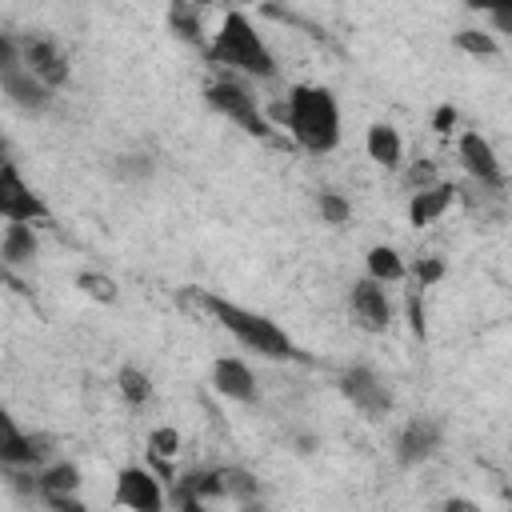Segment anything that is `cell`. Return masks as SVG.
<instances>
[{"mask_svg": "<svg viewBox=\"0 0 512 512\" xmlns=\"http://www.w3.org/2000/svg\"><path fill=\"white\" fill-rule=\"evenodd\" d=\"M316 212H320L324 224H348L352 204H348L340 192H320V196H316Z\"/></svg>", "mask_w": 512, "mask_h": 512, "instance_id": "cell-25", "label": "cell"}, {"mask_svg": "<svg viewBox=\"0 0 512 512\" xmlns=\"http://www.w3.org/2000/svg\"><path fill=\"white\" fill-rule=\"evenodd\" d=\"M80 468L72 460H52L48 468L36 472V496H76L80 492Z\"/></svg>", "mask_w": 512, "mask_h": 512, "instance_id": "cell-17", "label": "cell"}, {"mask_svg": "<svg viewBox=\"0 0 512 512\" xmlns=\"http://www.w3.org/2000/svg\"><path fill=\"white\" fill-rule=\"evenodd\" d=\"M40 252V240L32 232V224H4V240H0V260L4 272H16L24 264H32Z\"/></svg>", "mask_w": 512, "mask_h": 512, "instance_id": "cell-15", "label": "cell"}, {"mask_svg": "<svg viewBox=\"0 0 512 512\" xmlns=\"http://www.w3.org/2000/svg\"><path fill=\"white\" fill-rule=\"evenodd\" d=\"M116 388H120V396H124L132 408H140V404L152 400V380H148V372L136 368V364H124V368L116 372Z\"/></svg>", "mask_w": 512, "mask_h": 512, "instance_id": "cell-22", "label": "cell"}, {"mask_svg": "<svg viewBox=\"0 0 512 512\" xmlns=\"http://www.w3.org/2000/svg\"><path fill=\"white\" fill-rule=\"evenodd\" d=\"M484 20L492 24V32L512 36V4H492V8H484Z\"/></svg>", "mask_w": 512, "mask_h": 512, "instance_id": "cell-27", "label": "cell"}, {"mask_svg": "<svg viewBox=\"0 0 512 512\" xmlns=\"http://www.w3.org/2000/svg\"><path fill=\"white\" fill-rule=\"evenodd\" d=\"M176 512H208V504H204V500H180Z\"/></svg>", "mask_w": 512, "mask_h": 512, "instance_id": "cell-34", "label": "cell"}, {"mask_svg": "<svg viewBox=\"0 0 512 512\" xmlns=\"http://www.w3.org/2000/svg\"><path fill=\"white\" fill-rule=\"evenodd\" d=\"M440 444H444V428H440V420H432V416H416V420H408V424L400 428V436H396V464H404V468H420V464H428V460L440 452Z\"/></svg>", "mask_w": 512, "mask_h": 512, "instance_id": "cell-11", "label": "cell"}, {"mask_svg": "<svg viewBox=\"0 0 512 512\" xmlns=\"http://www.w3.org/2000/svg\"><path fill=\"white\" fill-rule=\"evenodd\" d=\"M452 44H456L464 56H476V60H492V56H500L496 36L484 32V28H460V32L452 36Z\"/></svg>", "mask_w": 512, "mask_h": 512, "instance_id": "cell-23", "label": "cell"}, {"mask_svg": "<svg viewBox=\"0 0 512 512\" xmlns=\"http://www.w3.org/2000/svg\"><path fill=\"white\" fill-rule=\"evenodd\" d=\"M284 128L304 152H312V156L332 152L340 144V104H336V96L320 84H292L288 100H284Z\"/></svg>", "mask_w": 512, "mask_h": 512, "instance_id": "cell-3", "label": "cell"}, {"mask_svg": "<svg viewBox=\"0 0 512 512\" xmlns=\"http://www.w3.org/2000/svg\"><path fill=\"white\" fill-rule=\"evenodd\" d=\"M456 156H460L464 172H468L476 184H484V188H504V168H500V160H496V148H492L480 132H460Z\"/></svg>", "mask_w": 512, "mask_h": 512, "instance_id": "cell-12", "label": "cell"}, {"mask_svg": "<svg viewBox=\"0 0 512 512\" xmlns=\"http://www.w3.org/2000/svg\"><path fill=\"white\" fill-rule=\"evenodd\" d=\"M348 316H352V324L360 332H372V336L388 332L392 328V300H388L384 284L372 280V276L352 280V288H348Z\"/></svg>", "mask_w": 512, "mask_h": 512, "instance_id": "cell-7", "label": "cell"}, {"mask_svg": "<svg viewBox=\"0 0 512 512\" xmlns=\"http://www.w3.org/2000/svg\"><path fill=\"white\" fill-rule=\"evenodd\" d=\"M364 264H368V276L380 280V284H396V280L408 276V264L400 260V252L392 244H372L368 256H364Z\"/></svg>", "mask_w": 512, "mask_h": 512, "instance_id": "cell-20", "label": "cell"}, {"mask_svg": "<svg viewBox=\"0 0 512 512\" xmlns=\"http://www.w3.org/2000/svg\"><path fill=\"white\" fill-rule=\"evenodd\" d=\"M364 148H368V156H372L380 168H388V172H396V168L404 164V140H400V132H396L392 124H372L368 136H364Z\"/></svg>", "mask_w": 512, "mask_h": 512, "instance_id": "cell-16", "label": "cell"}, {"mask_svg": "<svg viewBox=\"0 0 512 512\" xmlns=\"http://www.w3.org/2000/svg\"><path fill=\"white\" fill-rule=\"evenodd\" d=\"M0 464L4 468H48L52 460V436H40V432H20L12 416H0Z\"/></svg>", "mask_w": 512, "mask_h": 512, "instance_id": "cell-8", "label": "cell"}, {"mask_svg": "<svg viewBox=\"0 0 512 512\" xmlns=\"http://www.w3.org/2000/svg\"><path fill=\"white\" fill-rule=\"evenodd\" d=\"M448 204H452V188H448V184H428V188H420V192L412 196L408 220H412L416 228H424V224H432Z\"/></svg>", "mask_w": 512, "mask_h": 512, "instance_id": "cell-18", "label": "cell"}, {"mask_svg": "<svg viewBox=\"0 0 512 512\" xmlns=\"http://www.w3.org/2000/svg\"><path fill=\"white\" fill-rule=\"evenodd\" d=\"M0 216L8 224H36V220H48V204L32 192V184L20 176L16 160H4L0 164Z\"/></svg>", "mask_w": 512, "mask_h": 512, "instance_id": "cell-6", "label": "cell"}, {"mask_svg": "<svg viewBox=\"0 0 512 512\" xmlns=\"http://www.w3.org/2000/svg\"><path fill=\"white\" fill-rule=\"evenodd\" d=\"M436 512H484V508H480L476 500H468V496H448Z\"/></svg>", "mask_w": 512, "mask_h": 512, "instance_id": "cell-33", "label": "cell"}, {"mask_svg": "<svg viewBox=\"0 0 512 512\" xmlns=\"http://www.w3.org/2000/svg\"><path fill=\"white\" fill-rule=\"evenodd\" d=\"M432 128H436V132H452V128H456V108H452V104H440V108L432 112Z\"/></svg>", "mask_w": 512, "mask_h": 512, "instance_id": "cell-32", "label": "cell"}, {"mask_svg": "<svg viewBox=\"0 0 512 512\" xmlns=\"http://www.w3.org/2000/svg\"><path fill=\"white\" fill-rule=\"evenodd\" d=\"M336 388H340V396H344L356 412H364V416H372V420L388 416L392 404H396L388 380H384L372 364H352V368H344V372L336 376Z\"/></svg>", "mask_w": 512, "mask_h": 512, "instance_id": "cell-5", "label": "cell"}, {"mask_svg": "<svg viewBox=\"0 0 512 512\" xmlns=\"http://www.w3.org/2000/svg\"><path fill=\"white\" fill-rule=\"evenodd\" d=\"M20 60H24V68H28L40 84H48L52 92H56L60 84H68V52H64L52 36H44V32L20 36Z\"/></svg>", "mask_w": 512, "mask_h": 512, "instance_id": "cell-10", "label": "cell"}, {"mask_svg": "<svg viewBox=\"0 0 512 512\" xmlns=\"http://www.w3.org/2000/svg\"><path fill=\"white\" fill-rule=\"evenodd\" d=\"M0 88H4L8 104H16V108H20V112H28V116L48 112V108H52V100H56V92H52L48 84H40L24 64H20V68H12V72H0Z\"/></svg>", "mask_w": 512, "mask_h": 512, "instance_id": "cell-13", "label": "cell"}, {"mask_svg": "<svg viewBox=\"0 0 512 512\" xmlns=\"http://www.w3.org/2000/svg\"><path fill=\"white\" fill-rule=\"evenodd\" d=\"M440 276H444V264H440V260H432V256H420V260H416V288L436 284Z\"/></svg>", "mask_w": 512, "mask_h": 512, "instance_id": "cell-28", "label": "cell"}, {"mask_svg": "<svg viewBox=\"0 0 512 512\" xmlns=\"http://www.w3.org/2000/svg\"><path fill=\"white\" fill-rule=\"evenodd\" d=\"M244 512H256V508H252V504H248V508H244Z\"/></svg>", "mask_w": 512, "mask_h": 512, "instance_id": "cell-35", "label": "cell"}, {"mask_svg": "<svg viewBox=\"0 0 512 512\" xmlns=\"http://www.w3.org/2000/svg\"><path fill=\"white\" fill-rule=\"evenodd\" d=\"M204 56H208V64H216L224 72H236V76H248V80H272L276 76V56H272L268 40L256 32L248 12H240V8L224 12V20L212 32Z\"/></svg>", "mask_w": 512, "mask_h": 512, "instance_id": "cell-2", "label": "cell"}, {"mask_svg": "<svg viewBox=\"0 0 512 512\" xmlns=\"http://www.w3.org/2000/svg\"><path fill=\"white\" fill-rule=\"evenodd\" d=\"M260 496V484L252 472L244 468H220V500H236V504H252Z\"/></svg>", "mask_w": 512, "mask_h": 512, "instance_id": "cell-21", "label": "cell"}, {"mask_svg": "<svg viewBox=\"0 0 512 512\" xmlns=\"http://www.w3.org/2000/svg\"><path fill=\"white\" fill-rule=\"evenodd\" d=\"M76 288L88 296V300H100V304H116V296H120V288H116V280L112 276H104V272H76Z\"/></svg>", "mask_w": 512, "mask_h": 512, "instance_id": "cell-24", "label": "cell"}, {"mask_svg": "<svg viewBox=\"0 0 512 512\" xmlns=\"http://www.w3.org/2000/svg\"><path fill=\"white\" fill-rule=\"evenodd\" d=\"M192 300H196L224 332H232V340L244 344L248 352L264 356V360H304V364H308V352H300L296 340H292L276 320H268L264 312H252V308H244V304H236V300H224V296H216V292H192Z\"/></svg>", "mask_w": 512, "mask_h": 512, "instance_id": "cell-1", "label": "cell"}, {"mask_svg": "<svg viewBox=\"0 0 512 512\" xmlns=\"http://www.w3.org/2000/svg\"><path fill=\"white\" fill-rule=\"evenodd\" d=\"M408 324L416 336H424V304H420V292H408Z\"/></svg>", "mask_w": 512, "mask_h": 512, "instance_id": "cell-31", "label": "cell"}, {"mask_svg": "<svg viewBox=\"0 0 512 512\" xmlns=\"http://www.w3.org/2000/svg\"><path fill=\"white\" fill-rule=\"evenodd\" d=\"M44 508L48 512H88V504L80 500V492L76 496H44Z\"/></svg>", "mask_w": 512, "mask_h": 512, "instance_id": "cell-29", "label": "cell"}, {"mask_svg": "<svg viewBox=\"0 0 512 512\" xmlns=\"http://www.w3.org/2000/svg\"><path fill=\"white\" fill-rule=\"evenodd\" d=\"M112 504L128 508V512H164V484L152 468H120L116 472V488H112Z\"/></svg>", "mask_w": 512, "mask_h": 512, "instance_id": "cell-9", "label": "cell"}, {"mask_svg": "<svg viewBox=\"0 0 512 512\" xmlns=\"http://www.w3.org/2000/svg\"><path fill=\"white\" fill-rule=\"evenodd\" d=\"M168 28L176 32V40L208 52V40H204V24H200V8L192 4H168Z\"/></svg>", "mask_w": 512, "mask_h": 512, "instance_id": "cell-19", "label": "cell"}, {"mask_svg": "<svg viewBox=\"0 0 512 512\" xmlns=\"http://www.w3.org/2000/svg\"><path fill=\"white\" fill-rule=\"evenodd\" d=\"M204 100H208V108H212V112L228 116V120H232V124H240L248 136H260V140H268V136H272V128H268V120H264V112H260L256 96H252L236 76H228V72H224V76L208 80Z\"/></svg>", "mask_w": 512, "mask_h": 512, "instance_id": "cell-4", "label": "cell"}, {"mask_svg": "<svg viewBox=\"0 0 512 512\" xmlns=\"http://www.w3.org/2000/svg\"><path fill=\"white\" fill-rule=\"evenodd\" d=\"M120 160H124V164H120V176H124V180L152 172V160H148V156H120Z\"/></svg>", "mask_w": 512, "mask_h": 512, "instance_id": "cell-30", "label": "cell"}, {"mask_svg": "<svg viewBox=\"0 0 512 512\" xmlns=\"http://www.w3.org/2000/svg\"><path fill=\"white\" fill-rule=\"evenodd\" d=\"M180 452V432L172 428V424H164V428H156L152 436H148V456H160V460H172Z\"/></svg>", "mask_w": 512, "mask_h": 512, "instance_id": "cell-26", "label": "cell"}, {"mask_svg": "<svg viewBox=\"0 0 512 512\" xmlns=\"http://www.w3.org/2000/svg\"><path fill=\"white\" fill-rule=\"evenodd\" d=\"M212 388H216L224 400H236V404H256V400H260L256 376H252V368H248L240 356H220V360H212Z\"/></svg>", "mask_w": 512, "mask_h": 512, "instance_id": "cell-14", "label": "cell"}]
</instances>
